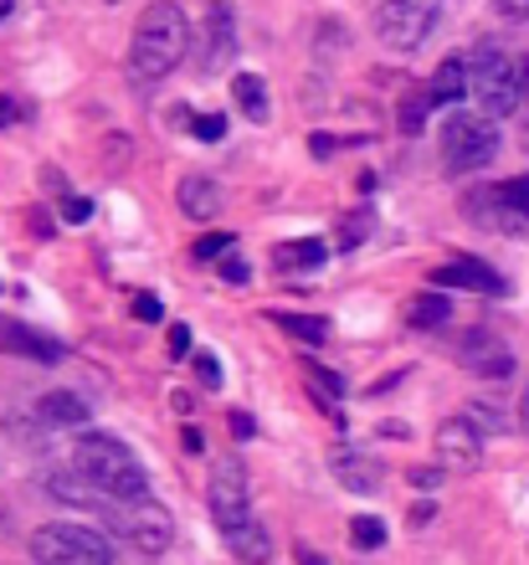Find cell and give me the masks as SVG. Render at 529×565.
Returning a JSON list of instances; mask_svg holds the SVG:
<instances>
[{"mask_svg":"<svg viewBox=\"0 0 529 565\" xmlns=\"http://www.w3.org/2000/svg\"><path fill=\"white\" fill-rule=\"evenodd\" d=\"M77 478L88 483L98 499H114V504H134V499H149V473L145 462L134 458V447L114 431H83L73 447Z\"/></svg>","mask_w":529,"mask_h":565,"instance_id":"cell-1","label":"cell"},{"mask_svg":"<svg viewBox=\"0 0 529 565\" xmlns=\"http://www.w3.org/2000/svg\"><path fill=\"white\" fill-rule=\"evenodd\" d=\"M191 46V21L180 11L176 0H155L139 26H134V42H129V77L134 83H160L165 73H176L180 57Z\"/></svg>","mask_w":529,"mask_h":565,"instance_id":"cell-2","label":"cell"},{"mask_svg":"<svg viewBox=\"0 0 529 565\" xmlns=\"http://www.w3.org/2000/svg\"><path fill=\"white\" fill-rule=\"evenodd\" d=\"M468 93L478 98L488 119H504L525 104V77H519V62H509L494 42H484L468 57Z\"/></svg>","mask_w":529,"mask_h":565,"instance_id":"cell-3","label":"cell"},{"mask_svg":"<svg viewBox=\"0 0 529 565\" xmlns=\"http://www.w3.org/2000/svg\"><path fill=\"white\" fill-rule=\"evenodd\" d=\"M36 565H114V545L93 524H42L31 535Z\"/></svg>","mask_w":529,"mask_h":565,"instance_id":"cell-4","label":"cell"},{"mask_svg":"<svg viewBox=\"0 0 529 565\" xmlns=\"http://www.w3.org/2000/svg\"><path fill=\"white\" fill-rule=\"evenodd\" d=\"M494 154H499V119H488V114H453L442 124V164L453 175L484 170V164H494Z\"/></svg>","mask_w":529,"mask_h":565,"instance_id":"cell-5","label":"cell"},{"mask_svg":"<svg viewBox=\"0 0 529 565\" xmlns=\"http://www.w3.org/2000/svg\"><path fill=\"white\" fill-rule=\"evenodd\" d=\"M442 21V0H375V31L391 52H416L432 42Z\"/></svg>","mask_w":529,"mask_h":565,"instance_id":"cell-6","label":"cell"},{"mask_svg":"<svg viewBox=\"0 0 529 565\" xmlns=\"http://www.w3.org/2000/svg\"><path fill=\"white\" fill-rule=\"evenodd\" d=\"M207 504H211V520H216L221 540H232L236 530L252 524V499H247V468L242 458H221L211 468V489H207Z\"/></svg>","mask_w":529,"mask_h":565,"instance_id":"cell-7","label":"cell"},{"mask_svg":"<svg viewBox=\"0 0 529 565\" xmlns=\"http://www.w3.org/2000/svg\"><path fill=\"white\" fill-rule=\"evenodd\" d=\"M473 222L499 226V232H525L529 226V175H515L504 185H488V191L468 195Z\"/></svg>","mask_w":529,"mask_h":565,"instance_id":"cell-8","label":"cell"},{"mask_svg":"<svg viewBox=\"0 0 529 565\" xmlns=\"http://www.w3.org/2000/svg\"><path fill=\"white\" fill-rule=\"evenodd\" d=\"M114 524H118V535L129 540L134 551H145V555L170 551V540H176L170 509H160L155 499H134V504H118Z\"/></svg>","mask_w":529,"mask_h":565,"instance_id":"cell-9","label":"cell"},{"mask_svg":"<svg viewBox=\"0 0 529 565\" xmlns=\"http://www.w3.org/2000/svg\"><path fill=\"white\" fill-rule=\"evenodd\" d=\"M236 57V21H232V6L216 0L207 11V26H201V52H195V73L201 77H216L221 67H232Z\"/></svg>","mask_w":529,"mask_h":565,"instance_id":"cell-10","label":"cell"},{"mask_svg":"<svg viewBox=\"0 0 529 565\" xmlns=\"http://www.w3.org/2000/svg\"><path fill=\"white\" fill-rule=\"evenodd\" d=\"M437 462L447 473H473L484 462V437L468 417H447L437 427Z\"/></svg>","mask_w":529,"mask_h":565,"instance_id":"cell-11","label":"cell"},{"mask_svg":"<svg viewBox=\"0 0 529 565\" xmlns=\"http://www.w3.org/2000/svg\"><path fill=\"white\" fill-rule=\"evenodd\" d=\"M0 344L15 350L21 360H36V365H57V360L67 355V344L42 334V329H31L27 319H0Z\"/></svg>","mask_w":529,"mask_h":565,"instance_id":"cell-12","label":"cell"},{"mask_svg":"<svg viewBox=\"0 0 529 565\" xmlns=\"http://www.w3.org/2000/svg\"><path fill=\"white\" fill-rule=\"evenodd\" d=\"M463 365L478 375H515V355H509V344L499 334H488V329H473L468 340H463Z\"/></svg>","mask_w":529,"mask_h":565,"instance_id":"cell-13","label":"cell"},{"mask_svg":"<svg viewBox=\"0 0 529 565\" xmlns=\"http://www.w3.org/2000/svg\"><path fill=\"white\" fill-rule=\"evenodd\" d=\"M432 278H437V288H473V294H488V298L509 294V282L488 268V263H478V257H457V263L437 268Z\"/></svg>","mask_w":529,"mask_h":565,"instance_id":"cell-14","label":"cell"},{"mask_svg":"<svg viewBox=\"0 0 529 565\" xmlns=\"http://www.w3.org/2000/svg\"><path fill=\"white\" fill-rule=\"evenodd\" d=\"M335 478H339V489H350V493H381V483H385V468L375 458H360V452H339L335 462Z\"/></svg>","mask_w":529,"mask_h":565,"instance_id":"cell-15","label":"cell"},{"mask_svg":"<svg viewBox=\"0 0 529 565\" xmlns=\"http://www.w3.org/2000/svg\"><path fill=\"white\" fill-rule=\"evenodd\" d=\"M221 201H226V195H221V185L211 175H186L180 180V211H186L191 222H211V216L221 211Z\"/></svg>","mask_w":529,"mask_h":565,"instance_id":"cell-16","label":"cell"},{"mask_svg":"<svg viewBox=\"0 0 529 565\" xmlns=\"http://www.w3.org/2000/svg\"><path fill=\"white\" fill-rule=\"evenodd\" d=\"M463 93H468V62L447 57L426 83V98H432V108H442V104H463Z\"/></svg>","mask_w":529,"mask_h":565,"instance_id":"cell-17","label":"cell"},{"mask_svg":"<svg viewBox=\"0 0 529 565\" xmlns=\"http://www.w3.org/2000/svg\"><path fill=\"white\" fill-rule=\"evenodd\" d=\"M232 98H236V108H242L252 124L273 119V98H267V83L257 73H236L232 77Z\"/></svg>","mask_w":529,"mask_h":565,"instance_id":"cell-18","label":"cell"},{"mask_svg":"<svg viewBox=\"0 0 529 565\" xmlns=\"http://www.w3.org/2000/svg\"><path fill=\"white\" fill-rule=\"evenodd\" d=\"M42 422H52V427H83L88 422V402H77L73 391H52V396H42Z\"/></svg>","mask_w":529,"mask_h":565,"instance_id":"cell-19","label":"cell"},{"mask_svg":"<svg viewBox=\"0 0 529 565\" xmlns=\"http://www.w3.org/2000/svg\"><path fill=\"white\" fill-rule=\"evenodd\" d=\"M304 375H309V386H314V402L329 412V417H339L345 422V412H339V396H345V381L339 375H329L319 365V360H304Z\"/></svg>","mask_w":529,"mask_h":565,"instance_id":"cell-20","label":"cell"},{"mask_svg":"<svg viewBox=\"0 0 529 565\" xmlns=\"http://www.w3.org/2000/svg\"><path fill=\"white\" fill-rule=\"evenodd\" d=\"M226 545H232L236 561H247V565H267V555H273V535H267V530H263L257 520H252L247 530H236V535L226 540Z\"/></svg>","mask_w":529,"mask_h":565,"instance_id":"cell-21","label":"cell"},{"mask_svg":"<svg viewBox=\"0 0 529 565\" xmlns=\"http://www.w3.org/2000/svg\"><path fill=\"white\" fill-rule=\"evenodd\" d=\"M406 313H412V329H437L453 309H447V298H442V294H422Z\"/></svg>","mask_w":529,"mask_h":565,"instance_id":"cell-22","label":"cell"},{"mask_svg":"<svg viewBox=\"0 0 529 565\" xmlns=\"http://www.w3.org/2000/svg\"><path fill=\"white\" fill-rule=\"evenodd\" d=\"M350 545H355V551H381V545H385V524L375 520V514L350 520Z\"/></svg>","mask_w":529,"mask_h":565,"instance_id":"cell-23","label":"cell"},{"mask_svg":"<svg viewBox=\"0 0 529 565\" xmlns=\"http://www.w3.org/2000/svg\"><path fill=\"white\" fill-rule=\"evenodd\" d=\"M278 263H283V268H294V263H298V268H319V263H324V247H319V242H298V247H278Z\"/></svg>","mask_w":529,"mask_h":565,"instance_id":"cell-24","label":"cell"},{"mask_svg":"<svg viewBox=\"0 0 529 565\" xmlns=\"http://www.w3.org/2000/svg\"><path fill=\"white\" fill-rule=\"evenodd\" d=\"M426 108H432L426 88L416 93V98H406V104H401V135H416V129H422V124H426Z\"/></svg>","mask_w":529,"mask_h":565,"instance_id":"cell-25","label":"cell"},{"mask_svg":"<svg viewBox=\"0 0 529 565\" xmlns=\"http://www.w3.org/2000/svg\"><path fill=\"white\" fill-rule=\"evenodd\" d=\"M283 324L294 329V334H304V340H309V344H319L324 334H329V329H324L319 319H309V313H304V319H298V313H283Z\"/></svg>","mask_w":529,"mask_h":565,"instance_id":"cell-26","label":"cell"},{"mask_svg":"<svg viewBox=\"0 0 529 565\" xmlns=\"http://www.w3.org/2000/svg\"><path fill=\"white\" fill-rule=\"evenodd\" d=\"M195 139H226V114H201V119H191Z\"/></svg>","mask_w":529,"mask_h":565,"instance_id":"cell-27","label":"cell"},{"mask_svg":"<svg viewBox=\"0 0 529 565\" xmlns=\"http://www.w3.org/2000/svg\"><path fill=\"white\" fill-rule=\"evenodd\" d=\"M195 371H201V381H207V386H221V360L211 355V350H201V355H195Z\"/></svg>","mask_w":529,"mask_h":565,"instance_id":"cell-28","label":"cell"},{"mask_svg":"<svg viewBox=\"0 0 529 565\" xmlns=\"http://www.w3.org/2000/svg\"><path fill=\"white\" fill-rule=\"evenodd\" d=\"M232 232H216V237H207L201 247H195V257H221V253H232Z\"/></svg>","mask_w":529,"mask_h":565,"instance_id":"cell-29","label":"cell"},{"mask_svg":"<svg viewBox=\"0 0 529 565\" xmlns=\"http://www.w3.org/2000/svg\"><path fill=\"white\" fill-rule=\"evenodd\" d=\"M499 6V15H509V21H529V0H494Z\"/></svg>","mask_w":529,"mask_h":565,"instance_id":"cell-30","label":"cell"},{"mask_svg":"<svg viewBox=\"0 0 529 565\" xmlns=\"http://www.w3.org/2000/svg\"><path fill=\"white\" fill-rule=\"evenodd\" d=\"M134 313H139V319H160V298L139 294V298H134Z\"/></svg>","mask_w":529,"mask_h":565,"instance_id":"cell-31","label":"cell"},{"mask_svg":"<svg viewBox=\"0 0 529 565\" xmlns=\"http://www.w3.org/2000/svg\"><path fill=\"white\" fill-rule=\"evenodd\" d=\"M186 350H191V329L176 324L170 329V355H186Z\"/></svg>","mask_w":529,"mask_h":565,"instance_id":"cell-32","label":"cell"},{"mask_svg":"<svg viewBox=\"0 0 529 565\" xmlns=\"http://www.w3.org/2000/svg\"><path fill=\"white\" fill-rule=\"evenodd\" d=\"M412 483L422 493H432V489H437V468H412Z\"/></svg>","mask_w":529,"mask_h":565,"instance_id":"cell-33","label":"cell"},{"mask_svg":"<svg viewBox=\"0 0 529 565\" xmlns=\"http://www.w3.org/2000/svg\"><path fill=\"white\" fill-rule=\"evenodd\" d=\"M62 216H67V222H88V201H67Z\"/></svg>","mask_w":529,"mask_h":565,"instance_id":"cell-34","label":"cell"},{"mask_svg":"<svg viewBox=\"0 0 529 565\" xmlns=\"http://www.w3.org/2000/svg\"><path fill=\"white\" fill-rule=\"evenodd\" d=\"M221 273H226V282H247V263H236V257H232V263H226Z\"/></svg>","mask_w":529,"mask_h":565,"instance_id":"cell-35","label":"cell"},{"mask_svg":"<svg viewBox=\"0 0 529 565\" xmlns=\"http://www.w3.org/2000/svg\"><path fill=\"white\" fill-rule=\"evenodd\" d=\"M426 520H432V504H416V509H412V524H416V530H422Z\"/></svg>","mask_w":529,"mask_h":565,"instance_id":"cell-36","label":"cell"},{"mask_svg":"<svg viewBox=\"0 0 529 565\" xmlns=\"http://www.w3.org/2000/svg\"><path fill=\"white\" fill-rule=\"evenodd\" d=\"M11 119H15V104H11V98H0V129H6Z\"/></svg>","mask_w":529,"mask_h":565,"instance_id":"cell-37","label":"cell"},{"mask_svg":"<svg viewBox=\"0 0 529 565\" xmlns=\"http://www.w3.org/2000/svg\"><path fill=\"white\" fill-rule=\"evenodd\" d=\"M232 431L236 437H252V417H232Z\"/></svg>","mask_w":529,"mask_h":565,"instance_id":"cell-38","label":"cell"},{"mask_svg":"<svg viewBox=\"0 0 529 565\" xmlns=\"http://www.w3.org/2000/svg\"><path fill=\"white\" fill-rule=\"evenodd\" d=\"M298 565H324V561H319L314 551H298Z\"/></svg>","mask_w":529,"mask_h":565,"instance_id":"cell-39","label":"cell"},{"mask_svg":"<svg viewBox=\"0 0 529 565\" xmlns=\"http://www.w3.org/2000/svg\"><path fill=\"white\" fill-rule=\"evenodd\" d=\"M519 77H525V104H529V57L519 62Z\"/></svg>","mask_w":529,"mask_h":565,"instance_id":"cell-40","label":"cell"},{"mask_svg":"<svg viewBox=\"0 0 529 565\" xmlns=\"http://www.w3.org/2000/svg\"><path fill=\"white\" fill-rule=\"evenodd\" d=\"M6 15H11V0H0V21H6Z\"/></svg>","mask_w":529,"mask_h":565,"instance_id":"cell-41","label":"cell"},{"mask_svg":"<svg viewBox=\"0 0 529 565\" xmlns=\"http://www.w3.org/2000/svg\"><path fill=\"white\" fill-rule=\"evenodd\" d=\"M525 427H529V396H525Z\"/></svg>","mask_w":529,"mask_h":565,"instance_id":"cell-42","label":"cell"}]
</instances>
